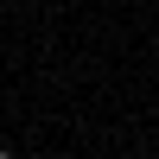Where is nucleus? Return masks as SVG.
Returning a JSON list of instances; mask_svg holds the SVG:
<instances>
[{
    "label": "nucleus",
    "mask_w": 159,
    "mask_h": 159,
    "mask_svg": "<svg viewBox=\"0 0 159 159\" xmlns=\"http://www.w3.org/2000/svg\"><path fill=\"white\" fill-rule=\"evenodd\" d=\"M0 159H13V153H7V147H0Z\"/></svg>",
    "instance_id": "nucleus-1"
}]
</instances>
